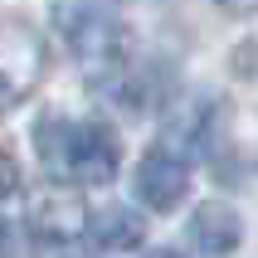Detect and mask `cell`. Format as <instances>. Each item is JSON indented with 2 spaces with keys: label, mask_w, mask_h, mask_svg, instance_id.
Returning <instances> with one entry per match:
<instances>
[{
  "label": "cell",
  "mask_w": 258,
  "mask_h": 258,
  "mask_svg": "<svg viewBox=\"0 0 258 258\" xmlns=\"http://www.w3.org/2000/svg\"><path fill=\"white\" fill-rule=\"evenodd\" d=\"M88 239L98 248H107V253H122V248H137L146 239V219H137L122 205H107V210H98L88 219Z\"/></svg>",
  "instance_id": "7"
},
{
  "label": "cell",
  "mask_w": 258,
  "mask_h": 258,
  "mask_svg": "<svg viewBox=\"0 0 258 258\" xmlns=\"http://www.w3.org/2000/svg\"><path fill=\"white\" fill-rule=\"evenodd\" d=\"M190 190V166L185 156H175L171 146H156L137 161V195L151 210H175Z\"/></svg>",
  "instance_id": "4"
},
{
  "label": "cell",
  "mask_w": 258,
  "mask_h": 258,
  "mask_svg": "<svg viewBox=\"0 0 258 258\" xmlns=\"http://www.w3.org/2000/svg\"><path fill=\"white\" fill-rule=\"evenodd\" d=\"M44 69H49V49H44V39L29 25L10 20L5 39H0V83H5L0 93H5V107H20V98L34 93V83L44 78Z\"/></svg>",
  "instance_id": "3"
},
{
  "label": "cell",
  "mask_w": 258,
  "mask_h": 258,
  "mask_svg": "<svg viewBox=\"0 0 258 258\" xmlns=\"http://www.w3.org/2000/svg\"><path fill=\"white\" fill-rule=\"evenodd\" d=\"M44 161L58 180L78 185H102L122 166V142L102 122H54L44 132Z\"/></svg>",
  "instance_id": "2"
},
{
  "label": "cell",
  "mask_w": 258,
  "mask_h": 258,
  "mask_svg": "<svg viewBox=\"0 0 258 258\" xmlns=\"http://www.w3.org/2000/svg\"><path fill=\"white\" fill-rule=\"evenodd\" d=\"M54 25L69 44V54L78 58V69L88 73V83H112L127 73V25L117 20L102 0H54Z\"/></svg>",
  "instance_id": "1"
},
{
  "label": "cell",
  "mask_w": 258,
  "mask_h": 258,
  "mask_svg": "<svg viewBox=\"0 0 258 258\" xmlns=\"http://www.w3.org/2000/svg\"><path fill=\"white\" fill-rule=\"evenodd\" d=\"M83 205H78V195L73 190H49V195H39V200L29 205V234H49V239H78L83 234Z\"/></svg>",
  "instance_id": "6"
},
{
  "label": "cell",
  "mask_w": 258,
  "mask_h": 258,
  "mask_svg": "<svg viewBox=\"0 0 258 258\" xmlns=\"http://www.w3.org/2000/svg\"><path fill=\"white\" fill-rule=\"evenodd\" d=\"M224 15H258V0H215Z\"/></svg>",
  "instance_id": "9"
},
{
  "label": "cell",
  "mask_w": 258,
  "mask_h": 258,
  "mask_svg": "<svg viewBox=\"0 0 258 258\" xmlns=\"http://www.w3.org/2000/svg\"><path fill=\"white\" fill-rule=\"evenodd\" d=\"M239 239H244V219L234 215L229 205L205 200L200 210L190 215V244L200 248V253L219 258V253H229V248H239Z\"/></svg>",
  "instance_id": "5"
},
{
  "label": "cell",
  "mask_w": 258,
  "mask_h": 258,
  "mask_svg": "<svg viewBox=\"0 0 258 258\" xmlns=\"http://www.w3.org/2000/svg\"><path fill=\"white\" fill-rule=\"evenodd\" d=\"M29 258H78V239H49V234H29Z\"/></svg>",
  "instance_id": "8"
}]
</instances>
